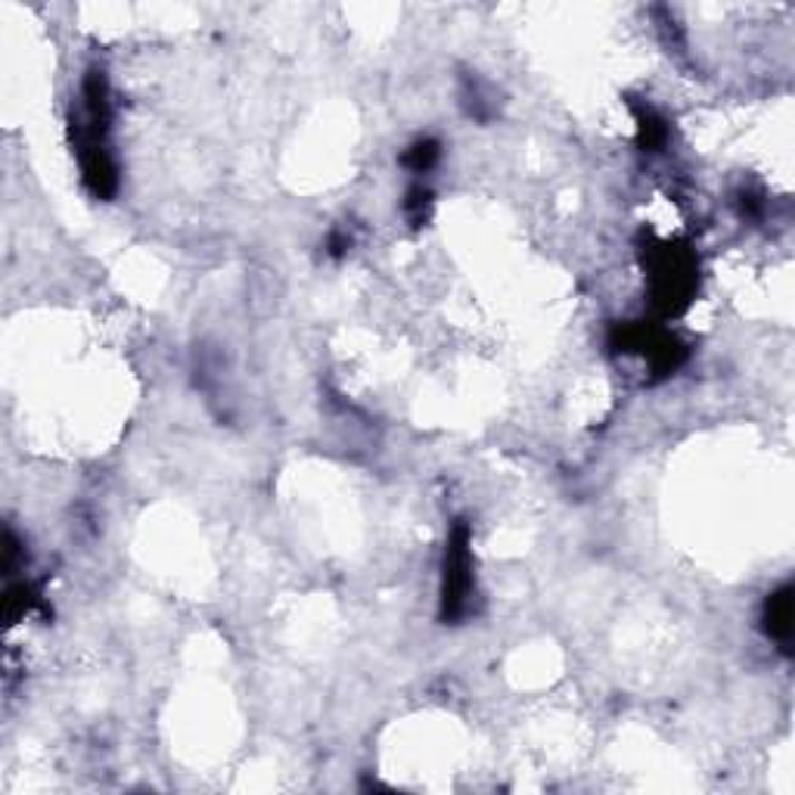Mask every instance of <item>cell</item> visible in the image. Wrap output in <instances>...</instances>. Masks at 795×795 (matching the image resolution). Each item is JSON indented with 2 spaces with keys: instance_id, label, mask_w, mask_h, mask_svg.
Listing matches in <instances>:
<instances>
[{
  "instance_id": "cell-1",
  "label": "cell",
  "mask_w": 795,
  "mask_h": 795,
  "mask_svg": "<svg viewBox=\"0 0 795 795\" xmlns=\"http://www.w3.org/2000/svg\"><path fill=\"white\" fill-rule=\"evenodd\" d=\"M112 100L103 69H90L81 85V112L72 119V140H76L78 166L85 187L97 199H112L119 190V168L112 159Z\"/></svg>"
},
{
  "instance_id": "cell-2",
  "label": "cell",
  "mask_w": 795,
  "mask_h": 795,
  "mask_svg": "<svg viewBox=\"0 0 795 795\" xmlns=\"http://www.w3.org/2000/svg\"><path fill=\"white\" fill-rule=\"evenodd\" d=\"M646 274H649V299L662 317H675L690 308L699 286V265L687 246L649 242Z\"/></svg>"
},
{
  "instance_id": "cell-3",
  "label": "cell",
  "mask_w": 795,
  "mask_h": 795,
  "mask_svg": "<svg viewBox=\"0 0 795 795\" xmlns=\"http://www.w3.org/2000/svg\"><path fill=\"white\" fill-rule=\"evenodd\" d=\"M476 572H473V535L466 523H457L445 547L441 566V622H460L473 606Z\"/></svg>"
},
{
  "instance_id": "cell-4",
  "label": "cell",
  "mask_w": 795,
  "mask_h": 795,
  "mask_svg": "<svg viewBox=\"0 0 795 795\" xmlns=\"http://www.w3.org/2000/svg\"><path fill=\"white\" fill-rule=\"evenodd\" d=\"M613 348L625 351V355H640V358L653 367V374H675L677 367L687 358V348L677 342L668 330H662L656 324H622L613 332Z\"/></svg>"
},
{
  "instance_id": "cell-5",
  "label": "cell",
  "mask_w": 795,
  "mask_h": 795,
  "mask_svg": "<svg viewBox=\"0 0 795 795\" xmlns=\"http://www.w3.org/2000/svg\"><path fill=\"white\" fill-rule=\"evenodd\" d=\"M765 634L789 656L793 646V585L777 587L765 600Z\"/></svg>"
},
{
  "instance_id": "cell-6",
  "label": "cell",
  "mask_w": 795,
  "mask_h": 795,
  "mask_svg": "<svg viewBox=\"0 0 795 795\" xmlns=\"http://www.w3.org/2000/svg\"><path fill=\"white\" fill-rule=\"evenodd\" d=\"M637 112V143L649 152H659L668 140V125L662 119L656 109L649 106H634Z\"/></svg>"
},
{
  "instance_id": "cell-7",
  "label": "cell",
  "mask_w": 795,
  "mask_h": 795,
  "mask_svg": "<svg viewBox=\"0 0 795 795\" xmlns=\"http://www.w3.org/2000/svg\"><path fill=\"white\" fill-rule=\"evenodd\" d=\"M438 156H441L438 143L426 137V140H417V143L405 152V166L410 168L414 175H423V171H429V168L436 166Z\"/></svg>"
},
{
  "instance_id": "cell-8",
  "label": "cell",
  "mask_w": 795,
  "mask_h": 795,
  "mask_svg": "<svg viewBox=\"0 0 795 795\" xmlns=\"http://www.w3.org/2000/svg\"><path fill=\"white\" fill-rule=\"evenodd\" d=\"M429 209H433V193L423 187H410L405 199V215L414 227H423L429 221Z\"/></svg>"
},
{
  "instance_id": "cell-9",
  "label": "cell",
  "mask_w": 795,
  "mask_h": 795,
  "mask_svg": "<svg viewBox=\"0 0 795 795\" xmlns=\"http://www.w3.org/2000/svg\"><path fill=\"white\" fill-rule=\"evenodd\" d=\"M351 246V240L348 237H342V233H332V240H330V252L336 258L339 256H346V249Z\"/></svg>"
}]
</instances>
